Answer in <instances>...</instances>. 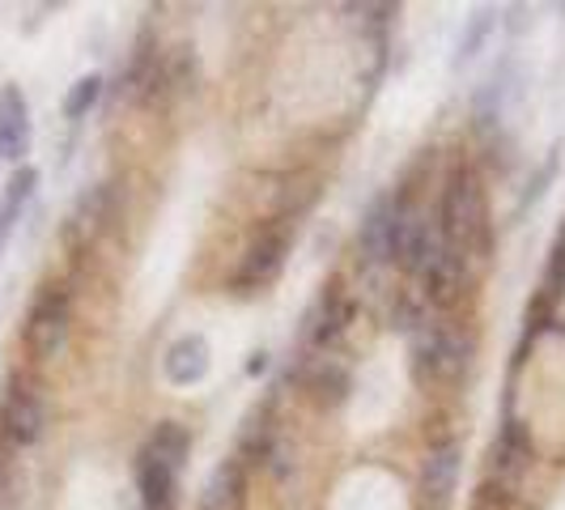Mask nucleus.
<instances>
[{"instance_id":"f257e3e1","label":"nucleus","mask_w":565,"mask_h":510,"mask_svg":"<svg viewBox=\"0 0 565 510\" xmlns=\"http://www.w3.org/2000/svg\"><path fill=\"white\" fill-rule=\"evenodd\" d=\"M443 243L459 252L463 259L481 264L489 255V204H484V188L477 183L472 170H455L443 196Z\"/></svg>"},{"instance_id":"f03ea898","label":"nucleus","mask_w":565,"mask_h":510,"mask_svg":"<svg viewBox=\"0 0 565 510\" xmlns=\"http://www.w3.org/2000/svg\"><path fill=\"white\" fill-rule=\"evenodd\" d=\"M468 358H472V344L451 323H422L413 332V366H417L422 379L429 374L438 383H451V379L463 374Z\"/></svg>"},{"instance_id":"7ed1b4c3","label":"nucleus","mask_w":565,"mask_h":510,"mask_svg":"<svg viewBox=\"0 0 565 510\" xmlns=\"http://www.w3.org/2000/svg\"><path fill=\"white\" fill-rule=\"evenodd\" d=\"M68 340V294L64 289H43L26 315V344L34 358H56Z\"/></svg>"},{"instance_id":"20e7f679","label":"nucleus","mask_w":565,"mask_h":510,"mask_svg":"<svg viewBox=\"0 0 565 510\" xmlns=\"http://www.w3.org/2000/svg\"><path fill=\"white\" fill-rule=\"evenodd\" d=\"M422 281H425V302H434V307H443V311H447V307H455V302L463 298V285H468V259L443 243L438 255L422 268Z\"/></svg>"},{"instance_id":"39448f33","label":"nucleus","mask_w":565,"mask_h":510,"mask_svg":"<svg viewBox=\"0 0 565 510\" xmlns=\"http://www.w3.org/2000/svg\"><path fill=\"white\" fill-rule=\"evenodd\" d=\"M285 252H289L285 230H264L252 247H247V255H243V268H238L234 285H238V289H259V285H268L281 273Z\"/></svg>"},{"instance_id":"423d86ee","label":"nucleus","mask_w":565,"mask_h":510,"mask_svg":"<svg viewBox=\"0 0 565 510\" xmlns=\"http://www.w3.org/2000/svg\"><path fill=\"white\" fill-rule=\"evenodd\" d=\"M527 468H532V438H527L523 422L510 417L498 447H493V481L502 485L507 493H514L527 477Z\"/></svg>"},{"instance_id":"0eeeda50","label":"nucleus","mask_w":565,"mask_h":510,"mask_svg":"<svg viewBox=\"0 0 565 510\" xmlns=\"http://www.w3.org/2000/svg\"><path fill=\"white\" fill-rule=\"evenodd\" d=\"M459 443H438L434 451L425 455L422 464V498L425 507L443 510L451 502L455 481H459Z\"/></svg>"},{"instance_id":"6e6552de","label":"nucleus","mask_w":565,"mask_h":510,"mask_svg":"<svg viewBox=\"0 0 565 510\" xmlns=\"http://www.w3.org/2000/svg\"><path fill=\"white\" fill-rule=\"evenodd\" d=\"M349 315H353V307L340 294V285H323L319 302L307 315V340H311L315 349H332L344 337V328H349Z\"/></svg>"},{"instance_id":"1a4fd4ad","label":"nucleus","mask_w":565,"mask_h":510,"mask_svg":"<svg viewBox=\"0 0 565 510\" xmlns=\"http://www.w3.org/2000/svg\"><path fill=\"white\" fill-rule=\"evenodd\" d=\"M0 429L9 434V443H18V447H30V443H39V434H43V400L34 396L30 387H13L9 396H4V408H0Z\"/></svg>"},{"instance_id":"9d476101","label":"nucleus","mask_w":565,"mask_h":510,"mask_svg":"<svg viewBox=\"0 0 565 510\" xmlns=\"http://www.w3.org/2000/svg\"><path fill=\"white\" fill-rule=\"evenodd\" d=\"M200 510H247V468L243 459H222L200 489Z\"/></svg>"},{"instance_id":"9b49d317","label":"nucleus","mask_w":565,"mask_h":510,"mask_svg":"<svg viewBox=\"0 0 565 510\" xmlns=\"http://www.w3.org/2000/svg\"><path fill=\"white\" fill-rule=\"evenodd\" d=\"M209 362H213L209 340L196 337V332H188V337H179L167 349V358H162V374H167L174 387H192V383H200V379L209 374Z\"/></svg>"},{"instance_id":"f8f14e48","label":"nucleus","mask_w":565,"mask_h":510,"mask_svg":"<svg viewBox=\"0 0 565 510\" xmlns=\"http://www.w3.org/2000/svg\"><path fill=\"white\" fill-rule=\"evenodd\" d=\"M30 149V115L22 89H0V158L22 162Z\"/></svg>"},{"instance_id":"ddd939ff","label":"nucleus","mask_w":565,"mask_h":510,"mask_svg":"<svg viewBox=\"0 0 565 510\" xmlns=\"http://www.w3.org/2000/svg\"><path fill=\"white\" fill-rule=\"evenodd\" d=\"M399 200H379L366 213V222L358 230V252L366 264H387L392 259V230H396Z\"/></svg>"},{"instance_id":"4468645a","label":"nucleus","mask_w":565,"mask_h":510,"mask_svg":"<svg viewBox=\"0 0 565 510\" xmlns=\"http://www.w3.org/2000/svg\"><path fill=\"white\" fill-rule=\"evenodd\" d=\"M137 485H141L145 510H174V502H179V472L162 468L158 459H149L145 451L137 459Z\"/></svg>"},{"instance_id":"2eb2a0df","label":"nucleus","mask_w":565,"mask_h":510,"mask_svg":"<svg viewBox=\"0 0 565 510\" xmlns=\"http://www.w3.org/2000/svg\"><path fill=\"white\" fill-rule=\"evenodd\" d=\"M107 204H111V192H107V183L89 188V192H85V196L73 204V213H68V226H64L68 243H89V238L103 230V222H107Z\"/></svg>"},{"instance_id":"dca6fc26","label":"nucleus","mask_w":565,"mask_h":510,"mask_svg":"<svg viewBox=\"0 0 565 510\" xmlns=\"http://www.w3.org/2000/svg\"><path fill=\"white\" fill-rule=\"evenodd\" d=\"M141 451L149 459H158L162 468H170V472H179L188 451H192V438H188V429L179 422H158V429L149 434V443H145Z\"/></svg>"},{"instance_id":"f3484780","label":"nucleus","mask_w":565,"mask_h":510,"mask_svg":"<svg viewBox=\"0 0 565 510\" xmlns=\"http://www.w3.org/2000/svg\"><path fill=\"white\" fill-rule=\"evenodd\" d=\"M307 387L315 392V404L337 408V404H344V400H349V370L340 366L337 358H323V362L307 374Z\"/></svg>"},{"instance_id":"a211bd4d","label":"nucleus","mask_w":565,"mask_h":510,"mask_svg":"<svg viewBox=\"0 0 565 510\" xmlns=\"http://www.w3.org/2000/svg\"><path fill=\"white\" fill-rule=\"evenodd\" d=\"M34 183H39V174H34L30 167H22L13 179H9V192H4V200H0V230H4V234L13 230L18 213H22V204H26L30 192H34Z\"/></svg>"},{"instance_id":"6ab92c4d","label":"nucleus","mask_w":565,"mask_h":510,"mask_svg":"<svg viewBox=\"0 0 565 510\" xmlns=\"http://www.w3.org/2000/svg\"><path fill=\"white\" fill-rule=\"evenodd\" d=\"M98 94H103V77H98V73L77 77V82L68 85V94H64V115H68V119H82V115H89V107L98 103Z\"/></svg>"},{"instance_id":"aec40b11","label":"nucleus","mask_w":565,"mask_h":510,"mask_svg":"<svg viewBox=\"0 0 565 510\" xmlns=\"http://www.w3.org/2000/svg\"><path fill=\"white\" fill-rule=\"evenodd\" d=\"M493 30V13H477L472 18V26L463 30V39H459V47H455V68H463L468 60L481 52V43H484V34Z\"/></svg>"},{"instance_id":"412c9836","label":"nucleus","mask_w":565,"mask_h":510,"mask_svg":"<svg viewBox=\"0 0 565 510\" xmlns=\"http://www.w3.org/2000/svg\"><path fill=\"white\" fill-rule=\"evenodd\" d=\"M553 170H557V162L548 158V162H544V170H540V174H536V183L527 188V196H523V204H527V200H540V196H544V183L553 179Z\"/></svg>"},{"instance_id":"4be33fe9","label":"nucleus","mask_w":565,"mask_h":510,"mask_svg":"<svg viewBox=\"0 0 565 510\" xmlns=\"http://www.w3.org/2000/svg\"><path fill=\"white\" fill-rule=\"evenodd\" d=\"M268 370V353H252V362H247V374H264Z\"/></svg>"},{"instance_id":"5701e85b","label":"nucleus","mask_w":565,"mask_h":510,"mask_svg":"<svg viewBox=\"0 0 565 510\" xmlns=\"http://www.w3.org/2000/svg\"><path fill=\"white\" fill-rule=\"evenodd\" d=\"M4 238H9V234H4V230H0V247H4Z\"/></svg>"},{"instance_id":"b1692460","label":"nucleus","mask_w":565,"mask_h":510,"mask_svg":"<svg viewBox=\"0 0 565 510\" xmlns=\"http://www.w3.org/2000/svg\"><path fill=\"white\" fill-rule=\"evenodd\" d=\"M0 162H4V158H0Z\"/></svg>"}]
</instances>
